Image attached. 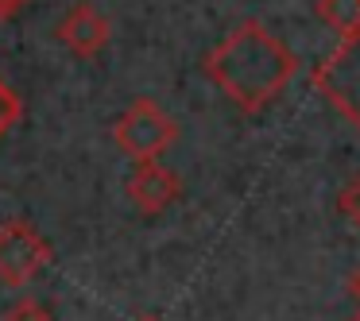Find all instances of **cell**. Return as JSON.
Instances as JSON below:
<instances>
[{"instance_id":"obj_1","label":"cell","mask_w":360,"mask_h":321,"mask_svg":"<svg viewBox=\"0 0 360 321\" xmlns=\"http://www.w3.org/2000/svg\"><path fill=\"white\" fill-rule=\"evenodd\" d=\"M205 74L240 112H259L298 74V58L259 20H244L205 55Z\"/></svg>"},{"instance_id":"obj_2","label":"cell","mask_w":360,"mask_h":321,"mask_svg":"<svg viewBox=\"0 0 360 321\" xmlns=\"http://www.w3.org/2000/svg\"><path fill=\"white\" fill-rule=\"evenodd\" d=\"M174 140H179V124H174V117H167V112L159 109V101H151V97H136V101L117 117V124H112V143H117L128 159H136V163L159 159Z\"/></svg>"},{"instance_id":"obj_3","label":"cell","mask_w":360,"mask_h":321,"mask_svg":"<svg viewBox=\"0 0 360 321\" xmlns=\"http://www.w3.org/2000/svg\"><path fill=\"white\" fill-rule=\"evenodd\" d=\"M51 259H55V251L32 221H0V282L4 287H27Z\"/></svg>"},{"instance_id":"obj_4","label":"cell","mask_w":360,"mask_h":321,"mask_svg":"<svg viewBox=\"0 0 360 321\" xmlns=\"http://www.w3.org/2000/svg\"><path fill=\"white\" fill-rule=\"evenodd\" d=\"M314 86L333 101L349 124L360 128V32L345 35L341 47L314 70Z\"/></svg>"},{"instance_id":"obj_5","label":"cell","mask_w":360,"mask_h":321,"mask_svg":"<svg viewBox=\"0 0 360 321\" xmlns=\"http://www.w3.org/2000/svg\"><path fill=\"white\" fill-rule=\"evenodd\" d=\"M55 35H58V43H63L70 55L97 58L105 47H109V39H112V24H109L105 12H97L94 4L82 0V4H74V8L58 20Z\"/></svg>"},{"instance_id":"obj_6","label":"cell","mask_w":360,"mask_h":321,"mask_svg":"<svg viewBox=\"0 0 360 321\" xmlns=\"http://www.w3.org/2000/svg\"><path fill=\"white\" fill-rule=\"evenodd\" d=\"M179 194H182V178L171 171V166L159 163V159L136 163L132 178H128V197H132V205L140 213H148V217L171 209V205L179 202Z\"/></svg>"},{"instance_id":"obj_7","label":"cell","mask_w":360,"mask_h":321,"mask_svg":"<svg viewBox=\"0 0 360 321\" xmlns=\"http://www.w3.org/2000/svg\"><path fill=\"white\" fill-rule=\"evenodd\" d=\"M318 16L341 39L345 35H356L360 32V0H318Z\"/></svg>"},{"instance_id":"obj_8","label":"cell","mask_w":360,"mask_h":321,"mask_svg":"<svg viewBox=\"0 0 360 321\" xmlns=\"http://www.w3.org/2000/svg\"><path fill=\"white\" fill-rule=\"evenodd\" d=\"M20 117H24V101H20V93L8 86V81L0 78V140L20 124Z\"/></svg>"},{"instance_id":"obj_9","label":"cell","mask_w":360,"mask_h":321,"mask_svg":"<svg viewBox=\"0 0 360 321\" xmlns=\"http://www.w3.org/2000/svg\"><path fill=\"white\" fill-rule=\"evenodd\" d=\"M4 321H55V317H51V310L39 298H20V302H12L4 310Z\"/></svg>"},{"instance_id":"obj_10","label":"cell","mask_w":360,"mask_h":321,"mask_svg":"<svg viewBox=\"0 0 360 321\" xmlns=\"http://www.w3.org/2000/svg\"><path fill=\"white\" fill-rule=\"evenodd\" d=\"M341 209H345V213H349V217L360 225V178H356V182H352V186L341 194Z\"/></svg>"},{"instance_id":"obj_11","label":"cell","mask_w":360,"mask_h":321,"mask_svg":"<svg viewBox=\"0 0 360 321\" xmlns=\"http://www.w3.org/2000/svg\"><path fill=\"white\" fill-rule=\"evenodd\" d=\"M27 0H0V24L4 20H12V16H20V8H24Z\"/></svg>"},{"instance_id":"obj_12","label":"cell","mask_w":360,"mask_h":321,"mask_svg":"<svg viewBox=\"0 0 360 321\" xmlns=\"http://www.w3.org/2000/svg\"><path fill=\"white\" fill-rule=\"evenodd\" d=\"M352 298H356V302H360V271L352 275Z\"/></svg>"},{"instance_id":"obj_13","label":"cell","mask_w":360,"mask_h":321,"mask_svg":"<svg viewBox=\"0 0 360 321\" xmlns=\"http://www.w3.org/2000/svg\"><path fill=\"white\" fill-rule=\"evenodd\" d=\"M136 321H159V317H151V313H143V317H136Z\"/></svg>"},{"instance_id":"obj_14","label":"cell","mask_w":360,"mask_h":321,"mask_svg":"<svg viewBox=\"0 0 360 321\" xmlns=\"http://www.w3.org/2000/svg\"><path fill=\"white\" fill-rule=\"evenodd\" d=\"M349 321H360V313H356V317H349Z\"/></svg>"}]
</instances>
